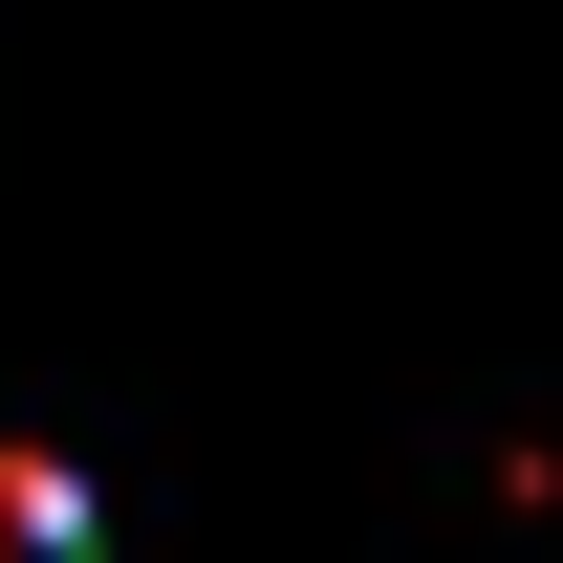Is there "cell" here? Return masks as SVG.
Here are the masks:
<instances>
[{"instance_id":"obj_1","label":"cell","mask_w":563,"mask_h":563,"mask_svg":"<svg viewBox=\"0 0 563 563\" xmlns=\"http://www.w3.org/2000/svg\"><path fill=\"white\" fill-rule=\"evenodd\" d=\"M0 563H109L87 477H66V455H22V433H0Z\"/></svg>"}]
</instances>
